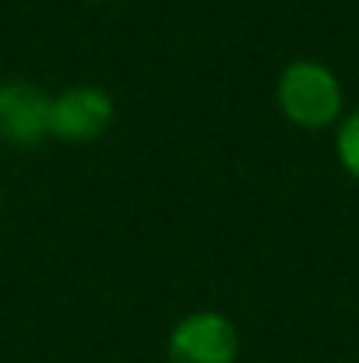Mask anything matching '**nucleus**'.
Listing matches in <instances>:
<instances>
[{
    "label": "nucleus",
    "mask_w": 359,
    "mask_h": 363,
    "mask_svg": "<svg viewBox=\"0 0 359 363\" xmlns=\"http://www.w3.org/2000/svg\"><path fill=\"white\" fill-rule=\"evenodd\" d=\"M275 103L285 121L303 130H324L346 117L342 113L346 96H342L338 74L328 64L310 60V57L282 67L278 85H275Z\"/></svg>",
    "instance_id": "1"
},
{
    "label": "nucleus",
    "mask_w": 359,
    "mask_h": 363,
    "mask_svg": "<svg viewBox=\"0 0 359 363\" xmlns=\"http://www.w3.org/2000/svg\"><path fill=\"white\" fill-rule=\"evenodd\" d=\"M50 99L53 96L32 82H0V141L14 148H35L42 138H50Z\"/></svg>",
    "instance_id": "4"
},
{
    "label": "nucleus",
    "mask_w": 359,
    "mask_h": 363,
    "mask_svg": "<svg viewBox=\"0 0 359 363\" xmlns=\"http://www.w3.org/2000/svg\"><path fill=\"white\" fill-rule=\"evenodd\" d=\"M335 152L342 169L359 184V106L335 123Z\"/></svg>",
    "instance_id": "5"
},
{
    "label": "nucleus",
    "mask_w": 359,
    "mask_h": 363,
    "mask_svg": "<svg viewBox=\"0 0 359 363\" xmlns=\"http://www.w3.org/2000/svg\"><path fill=\"white\" fill-rule=\"evenodd\" d=\"M169 363H237L239 332L237 325L219 311H190L183 314L169 339H166Z\"/></svg>",
    "instance_id": "2"
},
{
    "label": "nucleus",
    "mask_w": 359,
    "mask_h": 363,
    "mask_svg": "<svg viewBox=\"0 0 359 363\" xmlns=\"http://www.w3.org/2000/svg\"><path fill=\"white\" fill-rule=\"evenodd\" d=\"M117 117V103L99 85H71L50 99V138L89 145L110 130Z\"/></svg>",
    "instance_id": "3"
}]
</instances>
